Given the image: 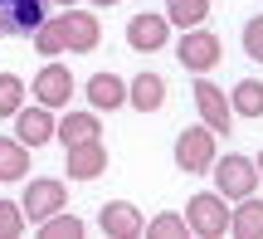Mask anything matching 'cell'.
Here are the masks:
<instances>
[{"label": "cell", "mask_w": 263, "mask_h": 239, "mask_svg": "<svg viewBox=\"0 0 263 239\" xmlns=\"http://www.w3.org/2000/svg\"><path fill=\"white\" fill-rule=\"evenodd\" d=\"M25 210H20L15 200H5V195H0V239H15V234H25Z\"/></svg>", "instance_id": "obj_24"}, {"label": "cell", "mask_w": 263, "mask_h": 239, "mask_svg": "<svg viewBox=\"0 0 263 239\" xmlns=\"http://www.w3.org/2000/svg\"><path fill=\"white\" fill-rule=\"evenodd\" d=\"M98 39H103V25H98L93 10H78V5L64 10V44H68V54H93Z\"/></svg>", "instance_id": "obj_12"}, {"label": "cell", "mask_w": 263, "mask_h": 239, "mask_svg": "<svg viewBox=\"0 0 263 239\" xmlns=\"http://www.w3.org/2000/svg\"><path fill=\"white\" fill-rule=\"evenodd\" d=\"M93 5H117V0H93Z\"/></svg>", "instance_id": "obj_28"}, {"label": "cell", "mask_w": 263, "mask_h": 239, "mask_svg": "<svg viewBox=\"0 0 263 239\" xmlns=\"http://www.w3.org/2000/svg\"><path fill=\"white\" fill-rule=\"evenodd\" d=\"M29 146L20 142V137H0V186H15L29 176Z\"/></svg>", "instance_id": "obj_17"}, {"label": "cell", "mask_w": 263, "mask_h": 239, "mask_svg": "<svg viewBox=\"0 0 263 239\" xmlns=\"http://www.w3.org/2000/svg\"><path fill=\"white\" fill-rule=\"evenodd\" d=\"M93 137H103V117H98L93 107H83V113H64V117H59L54 142H64V152H68V146H78V142H93Z\"/></svg>", "instance_id": "obj_14"}, {"label": "cell", "mask_w": 263, "mask_h": 239, "mask_svg": "<svg viewBox=\"0 0 263 239\" xmlns=\"http://www.w3.org/2000/svg\"><path fill=\"white\" fill-rule=\"evenodd\" d=\"M185 225L195 239H219L229 234V200L219 191H195L185 205Z\"/></svg>", "instance_id": "obj_2"}, {"label": "cell", "mask_w": 263, "mask_h": 239, "mask_svg": "<svg viewBox=\"0 0 263 239\" xmlns=\"http://www.w3.org/2000/svg\"><path fill=\"white\" fill-rule=\"evenodd\" d=\"M190 88H195L200 122H205L215 137H229V132H234V107H229V93L215 83V78H205V73H195V78H190Z\"/></svg>", "instance_id": "obj_5"}, {"label": "cell", "mask_w": 263, "mask_h": 239, "mask_svg": "<svg viewBox=\"0 0 263 239\" xmlns=\"http://www.w3.org/2000/svg\"><path fill=\"white\" fill-rule=\"evenodd\" d=\"M25 107V78L20 73H0V117H15Z\"/></svg>", "instance_id": "obj_23"}, {"label": "cell", "mask_w": 263, "mask_h": 239, "mask_svg": "<svg viewBox=\"0 0 263 239\" xmlns=\"http://www.w3.org/2000/svg\"><path fill=\"white\" fill-rule=\"evenodd\" d=\"M234 117H263V78H239L234 93H229Z\"/></svg>", "instance_id": "obj_18"}, {"label": "cell", "mask_w": 263, "mask_h": 239, "mask_svg": "<svg viewBox=\"0 0 263 239\" xmlns=\"http://www.w3.org/2000/svg\"><path fill=\"white\" fill-rule=\"evenodd\" d=\"M83 98H88V107L93 113H117V107L127 103V83L117 73H93L83 83Z\"/></svg>", "instance_id": "obj_13"}, {"label": "cell", "mask_w": 263, "mask_h": 239, "mask_svg": "<svg viewBox=\"0 0 263 239\" xmlns=\"http://www.w3.org/2000/svg\"><path fill=\"white\" fill-rule=\"evenodd\" d=\"M49 5H64V10H73V5H78V0H49Z\"/></svg>", "instance_id": "obj_26"}, {"label": "cell", "mask_w": 263, "mask_h": 239, "mask_svg": "<svg viewBox=\"0 0 263 239\" xmlns=\"http://www.w3.org/2000/svg\"><path fill=\"white\" fill-rule=\"evenodd\" d=\"M215 156H219V137L210 132L205 122L185 127V132L176 137V166H180L185 176H205L210 166H215Z\"/></svg>", "instance_id": "obj_4"}, {"label": "cell", "mask_w": 263, "mask_h": 239, "mask_svg": "<svg viewBox=\"0 0 263 239\" xmlns=\"http://www.w3.org/2000/svg\"><path fill=\"white\" fill-rule=\"evenodd\" d=\"M29 93H34V103L64 113V107L73 103V73H68L64 64H44V68H39V78L29 83Z\"/></svg>", "instance_id": "obj_8"}, {"label": "cell", "mask_w": 263, "mask_h": 239, "mask_svg": "<svg viewBox=\"0 0 263 239\" xmlns=\"http://www.w3.org/2000/svg\"><path fill=\"white\" fill-rule=\"evenodd\" d=\"M34 49H39L44 59H59V54L68 49V44H64V15H49L44 25L34 29Z\"/></svg>", "instance_id": "obj_20"}, {"label": "cell", "mask_w": 263, "mask_h": 239, "mask_svg": "<svg viewBox=\"0 0 263 239\" xmlns=\"http://www.w3.org/2000/svg\"><path fill=\"white\" fill-rule=\"evenodd\" d=\"M176 59H180V68H185V73H215L219 59H224V44H219L215 29L195 25V29H180V39H176Z\"/></svg>", "instance_id": "obj_1"}, {"label": "cell", "mask_w": 263, "mask_h": 239, "mask_svg": "<svg viewBox=\"0 0 263 239\" xmlns=\"http://www.w3.org/2000/svg\"><path fill=\"white\" fill-rule=\"evenodd\" d=\"M229 234L234 239H263V195H244L229 205Z\"/></svg>", "instance_id": "obj_16"}, {"label": "cell", "mask_w": 263, "mask_h": 239, "mask_svg": "<svg viewBox=\"0 0 263 239\" xmlns=\"http://www.w3.org/2000/svg\"><path fill=\"white\" fill-rule=\"evenodd\" d=\"M141 239H190V225H185V215L161 210L156 220H146V234Z\"/></svg>", "instance_id": "obj_22"}, {"label": "cell", "mask_w": 263, "mask_h": 239, "mask_svg": "<svg viewBox=\"0 0 263 239\" xmlns=\"http://www.w3.org/2000/svg\"><path fill=\"white\" fill-rule=\"evenodd\" d=\"M210 176H215V191L224 195H234V200H244V195H254L258 191V166H254V156H239V152H229V156H215V166H210Z\"/></svg>", "instance_id": "obj_3"}, {"label": "cell", "mask_w": 263, "mask_h": 239, "mask_svg": "<svg viewBox=\"0 0 263 239\" xmlns=\"http://www.w3.org/2000/svg\"><path fill=\"white\" fill-rule=\"evenodd\" d=\"M244 54L254 59V64H263V15L244 20Z\"/></svg>", "instance_id": "obj_25"}, {"label": "cell", "mask_w": 263, "mask_h": 239, "mask_svg": "<svg viewBox=\"0 0 263 239\" xmlns=\"http://www.w3.org/2000/svg\"><path fill=\"white\" fill-rule=\"evenodd\" d=\"M127 103L137 107V113H156V107L166 103V78L151 73V68L146 73H132L127 78Z\"/></svg>", "instance_id": "obj_15"}, {"label": "cell", "mask_w": 263, "mask_h": 239, "mask_svg": "<svg viewBox=\"0 0 263 239\" xmlns=\"http://www.w3.org/2000/svg\"><path fill=\"white\" fill-rule=\"evenodd\" d=\"M64 205H68V186L59 181V176H39V181H29V176H25V200H20V210H25L29 225L59 215Z\"/></svg>", "instance_id": "obj_6"}, {"label": "cell", "mask_w": 263, "mask_h": 239, "mask_svg": "<svg viewBox=\"0 0 263 239\" xmlns=\"http://www.w3.org/2000/svg\"><path fill=\"white\" fill-rule=\"evenodd\" d=\"M127 44L137 49V54H156V49L171 44V20L156 15V10H141V15L127 20Z\"/></svg>", "instance_id": "obj_9"}, {"label": "cell", "mask_w": 263, "mask_h": 239, "mask_svg": "<svg viewBox=\"0 0 263 239\" xmlns=\"http://www.w3.org/2000/svg\"><path fill=\"white\" fill-rule=\"evenodd\" d=\"M103 171H107V146H103V137L68 146V156H64V176H68V181H98Z\"/></svg>", "instance_id": "obj_10"}, {"label": "cell", "mask_w": 263, "mask_h": 239, "mask_svg": "<svg viewBox=\"0 0 263 239\" xmlns=\"http://www.w3.org/2000/svg\"><path fill=\"white\" fill-rule=\"evenodd\" d=\"M254 166H258V176H263V152H258V161H254Z\"/></svg>", "instance_id": "obj_27"}, {"label": "cell", "mask_w": 263, "mask_h": 239, "mask_svg": "<svg viewBox=\"0 0 263 239\" xmlns=\"http://www.w3.org/2000/svg\"><path fill=\"white\" fill-rule=\"evenodd\" d=\"M166 20L171 29H195L210 20V0H166Z\"/></svg>", "instance_id": "obj_19"}, {"label": "cell", "mask_w": 263, "mask_h": 239, "mask_svg": "<svg viewBox=\"0 0 263 239\" xmlns=\"http://www.w3.org/2000/svg\"><path fill=\"white\" fill-rule=\"evenodd\" d=\"M98 230H103L107 239H141V234H146V220H141L137 205H127V200H107L103 210H98Z\"/></svg>", "instance_id": "obj_11"}, {"label": "cell", "mask_w": 263, "mask_h": 239, "mask_svg": "<svg viewBox=\"0 0 263 239\" xmlns=\"http://www.w3.org/2000/svg\"><path fill=\"white\" fill-rule=\"evenodd\" d=\"M83 220L78 215H68V210H59V215H49V220H39V239H83Z\"/></svg>", "instance_id": "obj_21"}, {"label": "cell", "mask_w": 263, "mask_h": 239, "mask_svg": "<svg viewBox=\"0 0 263 239\" xmlns=\"http://www.w3.org/2000/svg\"><path fill=\"white\" fill-rule=\"evenodd\" d=\"M54 132H59V117H54V107H44V103H29V107H20V113H15V137L29 146V152L49 146V142H54Z\"/></svg>", "instance_id": "obj_7"}]
</instances>
